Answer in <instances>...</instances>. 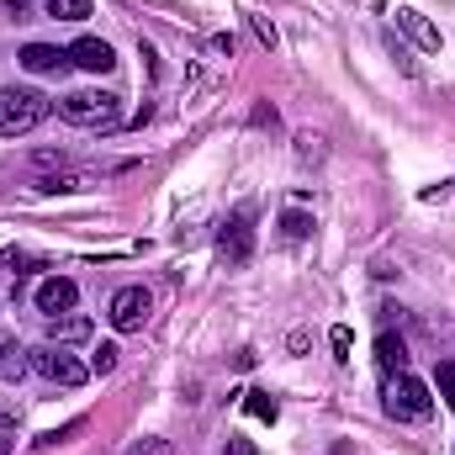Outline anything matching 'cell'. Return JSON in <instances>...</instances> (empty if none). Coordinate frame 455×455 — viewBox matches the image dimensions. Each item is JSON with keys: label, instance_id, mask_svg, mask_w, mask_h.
Here are the masks:
<instances>
[{"label": "cell", "instance_id": "6da1fadb", "mask_svg": "<svg viewBox=\"0 0 455 455\" xmlns=\"http://www.w3.org/2000/svg\"><path fill=\"white\" fill-rule=\"evenodd\" d=\"M48 116V96L32 85H5L0 91V138H21Z\"/></svg>", "mask_w": 455, "mask_h": 455}, {"label": "cell", "instance_id": "7a4b0ae2", "mask_svg": "<svg viewBox=\"0 0 455 455\" xmlns=\"http://www.w3.org/2000/svg\"><path fill=\"white\" fill-rule=\"evenodd\" d=\"M116 112H122V101L107 96V91H75V96L59 101V116H64V122H75V127H101V132L116 127Z\"/></svg>", "mask_w": 455, "mask_h": 455}, {"label": "cell", "instance_id": "3957f363", "mask_svg": "<svg viewBox=\"0 0 455 455\" xmlns=\"http://www.w3.org/2000/svg\"><path fill=\"white\" fill-rule=\"evenodd\" d=\"M387 413L392 419H429L435 413V397H429V387L419 381V376H408V371H397V376H387Z\"/></svg>", "mask_w": 455, "mask_h": 455}, {"label": "cell", "instance_id": "277c9868", "mask_svg": "<svg viewBox=\"0 0 455 455\" xmlns=\"http://www.w3.org/2000/svg\"><path fill=\"white\" fill-rule=\"evenodd\" d=\"M218 254H223L228 265H249V254H254V207L249 202L233 207L228 223L218 228Z\"/></svg>", "mask_w": 455, "mask_h": 455}, {"label": "cell", "instance_id": "5b68a950", "mask_svg": "<svg viewBox=\"0 0 455 455\" xmlns=\"http://www.w3.org/2000/svg\"><path fill=\"white\" fill-rule=\"evenodd\" d=\"M27 360H32V371H37L43 381H59V387H85V376H91L64 344H43V349H32Z\"/></svg>", "mask_w": 455, "mask_h": 455}, {"label": "cell", "instance_id": "8992f818", "mask_svg": "<svg viewBox=\"0 0 455 455\" xmlns=\"http://www.w3.org/2000/svg\"><path fill=\"white\" fill-rule=\"evenodd\" d=\"M148 313H154L148 286H122V291L112 297V329L116 334H138V329L148 323Z\"/></svg>", "mask_w": 455, "mask_h": 455}, {"label": "cell", "instance_id": "52a82bcc", "mask_svg": "<svg viewBox=\"0 0 455 455\" xmlns=\"http://www.w3.org/2000/svg\"><path fill=\"white\" fill-rule=\"evenodd\" d=\"M75 302H80V286H75L69 275H48V281L37 286V313H43V318L75 313Z\"/></svg>", "mask_w": 455, "mask_h": 455}, {"label": "cell", "instance_id": "ba28073f", "mask_svg": "<svg viewBox=\"0 0 455 455\" xmlns=\"http://www.w3.org/2000/svg\"><path fill=\"white\" fill-rule=\"evenodd\" d=\"M392 16H397V32H408V37H413L424 53H440V27H435L424 11H413V5H397Z\"/></svg>", "mask_w": 455, "mask_h": 455}, {"label": "cell", "instance_id": "9c48e42d", "mask_svg": "<svg viewBox=\"0 0 455 455\" xmlns=\"http://www.w3.org/2000/svg\"><path fill=\"white\" fill-rule=\"evenodd\" d=\"M69 64H80V69H91V75H107L116 64V53H112L107 37H80V43L69 48Z\"/></svg>", "mask_w": 455, "mask_h": 455}, {"label": "cell", "instance_id": "30bf717a", "mask_svg": "<svg viewBox=\"0 0 455 455\" xmlns=\"http://www.w3.org/2000/svg\"><path fill=\"white\" fill-rule=\"evenodd\" d=\"M21 69H32V75H59V69H69V53H64V48H48V43H27V48H21Z\"/></svg>", "mask_w": 455, "mask_h": 455}, {"label": "cell", "instance_id": "8fae6325", "mask_svg": "<svg viewBox=\"0 0 455 455\" xmlns=\"http://www.w3.org/2000/svg\"><path fill=\"white\" fill-rule=\"evenodd\" d=\"M91 186H101L96 170H80V175H43V180H37L43 196H80V191H91Z\"/></svg>", "mask_w": 455, "mask_h": 455}, {"label": "cell", "instance_id": "7c38bea8", "mask_svg": "<svg viewBox=\"0 0 455 455\" xmlns=\"http://www.w3.org/2000/svg\"><path fill=\"white\" fill-rule=\"evenodd\" d=\"M91 339V318H80V313H59V318H48V344H85Z\"/></svg>", "mask_w": 455, "mask_h": 455}, {"label": "cell", "instance_id": "4fadbf2b", "mask_svg": "<svg viewBox=\"0 0 455 455\" xmlns=\"http://www.w3.org/2000/svg\"><path fill=\"white\" fill-rule=\"evenodd\" d=\"M27 349L16 344V334H0V381H21L27 376Z\"/></svg>", "mask_w": 455, "mask_h": 455}, {"label": "cell", "instance_id": "5bb4252c", "mask_svg": "<svg viewBox=\"0 0 455 455\" xmlns=\"http://www.w3.org/2000/svg\"><path fill=\"white\" fill-rule=\"evenodd\" d=\"M376 365H381L387 376L408 371V344L397 339V334H381V339H376Z\"/></svg>", "mask_w": 455, "mask_h": 455}, {"label": "cell", "instance_id": "9a60e30c", "mask_svg": "<svg viewBox=\"0 0 455 455\" xmlns=\"http://www.w3.org/2000/svg\"><path fill=\"white\" fill-rule=\"evenodd\" d=\"M243 408H249V413H254V419H265V424H275V413H281V408H275V397H270V392H243Z\"/></svg>", "mask_w": 455, "mask_h": 455}, {"label": "cell", "instance_id": "2e32d148", "mask_svg": "<svg viewBox=\"0 0 455 455\" xmlns=\"http://www.w3.org/2000/svg\"><path fill=\"white\" fill-rule=\"evenodd\" d=\"M48 11H53L59 21H85V16H91V0H48Z\"/></svg>", "mask_w": 455, "mask_h": 455}, {"label": "cell", "instance_id": "e0dca14e", "mask_svg": "<svg viewBox=\"0 0 455 455\" xmlns=\"http://www.w3.org/2000/svg\"><path fill=\"white\" fill-rule=\"evenodd\" d=\"M297 159L302 164H318L323 159V138L318 132H297Z\"/></svg>", "mask_w": 455, "mask_h": 455}, {"label": "cell", "instance_id": "ac0fdd59", "mask_svg": "<svg viewBox=\"0 0 455 455\" xmlns=\"http://www.w3.org/2000/svg\"><path fill=\"white\" fill-rule=\"evenodd\" d=\"M435 387H440V397L455 408V355H451V360H440V371H435Z\"/></svg>", "mask_w": 455, "mask_h": 455}, {"label": "cell", "instance_id": "d6986e66", "mask_svg": "<svg viewBox=\"0 0 455 455\" xmlns=\"http://www.w3.org/2000/svg\"><path fill=\"white\" fill-rule=\"evenodd\" d=\"M91 371H96V376H112L116 371V344H101V349L91 355Z\"/></svg>", "mask_w": 455, "mask_h": 455}, {"label": "cell", "instance_id": "ffe728a7", "mask_svg": "<svg viewBox=\"0 0 455 455\" xmlns=\"http://www.w3.org/2000/svg\"><path fill=\"white\" fill-rule=\"evenodd\" d=\"M281 228H286V238H307V233H313V218H307V212H286Z\"/></svg>", "mask_w": 455, "mask_h": 455}, {"label": "cell", "instance_id": "44dd1931", "mask_svg": "<svg viewBox=\"0 0 455 455\" xmlns=\"http://www.w3.org/2000/svg\"><path fill=\"white\" fill-rule=\"evenodd\" d=\"M127 455H175V445H170V440H159V435H148V440H138Z\"/></svg>", "mask_w": 455, "mask_h": 455}, {"label": "cell", "instance_id": "7402d4cb", "mask_svg": "<svg viewBox=\"0 0 455 455\" xmlns=\"http://www.w3.org/2000/svg\"><path fill=\"white\" fill-rule=\"evenodd\" d=\"M80 429H85V424L75 419V424H64V429H53V435H43V440H37V451H53V445H64V440H69V435H80Z\"/></svg>", "mask_w": 455, "mask_h": 455}, {"label": "cell", "instance_id": "603a6c76", "mask_svg": "<svg viewBox=\"0 0 455 455\" xmlns=\"http://www.w3.org/2000/svg\"><path fill=\"white\" fill-rule=\"evenodd\" d=\"M387 48H392V59H397V64H403L408 75H419V59H413V53H408V48H403L397 37H387Z\"/></svg>", "mask_w": 455, "mask_h": 455}, {"label": "cell", "instance_id": "cb8c5ba5", "mask_svg": "<svg viewBox=\"0 0 455 455\" xmlns=\"http://www.w3.org/2000/svg\"><path fill=\"white\" fill-rule=\"evenodd\" d=\"M249 27H254V37H259L265 48H275V27H270L265 16H249Z\"/></svg>", "mask_w": 455, "mask_h": 455}, {"label": "cell", "instance_id": "d4e9b609", "mask_svg": "<svg viewBox=\"0 0 455 455\" xmlns=\"http://www.w3.org/2000/svg\"><path fill=\"white\" fill-rule=\"evenodd\" d=\"M11 451H16V424L0 413V455H11Z\"/></svg>", "mask_w": 455, "mask_h": 455}, {"label": "cell", "instance_id": "484cf974", "mask_svg": "<svg viewBox=\"0 0 455 455\" xmlns=\"http://www.w3.org/2000/svg\"><path fill=\"white\" fill-rule=\"evenodd\" d=\"M329 344H334V355H339V360H349V329H334V334H329Z\"/></svg>", "mask_w": 455, "mask_h": 455}, {"label": "cell", "instance_id": "4316f807", "mask_svg": "<svg viewBox=\"0 0 455 455\" xmlns=\"http://www.w3.org/2000/svg\"><path fill=\"white\" fill-rule=\"evenodd\" d=\"M254 127H275V107H254Z\"/></svg>", "mask_w": 455, "mask_h": 455}, {"label": "cell", "instance_id": "83f0119b", "mask_svg": "<svg viewBox=\"0 0 455 455\" xmlns=\"http://www.w3.org/2000/svg\"><path fill=\"white\" fill-rule=\"evenodd\" d=\"M69 154H53V148H43V154H32V164H64Z\"/></svg>", "mask_w": 455, "mask_h": 455}, {"label": "cell", "instance_id": "f1b7e54d", "mask_svg": "<svg viewBox=\"0 0 455 455\" xmlns=\"http://www.w3.org/2000/svg\"><path fill=\"white\" fill-rule=\"evenodd\" d=\"M228 455H254V445L249 440H228Z\"/></svg>", "mask_w": 455, "mask_h": 455}]
</instances>
